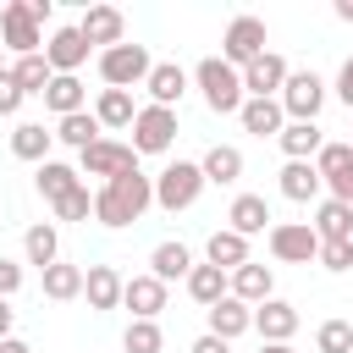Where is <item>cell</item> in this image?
I'll list each match as a JSON object with an SVG mask.
<instances>
[{
	"label": "cell",
	"instance_id": "6da1fadb",
	"mask_svg": "<svg viewBox=\"0 0 353 353\" xmlns=\"http://www.w3.org/2000/svg\"><path fill=\"white\" fill-rule=\"evenodd\" d=\"M149 204H154V176L121 171V176H110V182L94 193V221H99V226H132V221H143Z\"/></svg>",
	"mask_w": 353,
	"mask_h": 353
},
{
	"label": "cell",
	"instance_id": "7a4b0ae2",
	"mask_svg": "<svg viewBox=\"0 0 353 353\" xmlns=\"http://www.w3.org/2000/svg\"><path fill=\"white\" fill-rule=\"evenodd\" d=\"M193 83H199V94H204V105H210L215 116H237V110H243V77H237V66H226L221 55H204V61L193 66Z\"/></svg>",
	"mask_w": 353,
	"mask_h": 353
},
{
	"label": "cell",
	"instance_id": "3957f363",
	"mask_svg": "<svg viewBox=\"0 0 353 353\" xmlns=\"http://www.w3.org/2000/svg\"><path fill=\"white\" fill-rule=\"evenodd\" d=\"M199 193H204V171H199V160H171V165L154 176V204H160L165 215L193 210Z\"/></svg>",
	"mask_w": 353,
	"mask_h": 353
},
{
	"label": "cell",
	"instance_id": "277c9868",
	"mask_svg": "<svg viewBox=\"0 0 353 353\" xmlns=\"http://www.w3.org/2000/svg\"><path fill=\"white\" fill-rule=\"evenodd\" d=\"M149 66H154V61H149L143 44H127V39H121V44H110V50H99V77H105V88H127V94H132V88L149 77Z\"/></svg>",
	"mask_w": 353,
	"mask_h": 353
},
{
	"label": "cell",
	"instance_id": "5b68a950",
	"mask_svg": "<svg viewBox=\"0 0 353 353\" xmlns=\"http://www.w3.org/2000/svg\"><path fill=\"white\" fill-rule=\"evenodd\" d=\"M0 50H17V55H44V22L33 17L28 0H11L0 11Z\"/></svg>",
	"mask_w": 353,
	"mask_h": 353
},
{
	"label": "cell",
	"instance_id": "8992f818",
	"mask_svg": "<svg viewBox=\"0 0 353 353\" xmlns=\"http://www.w3.org/2000/svg\"><path fill=\"white\" fill-rule=\"evenodd\" d=\"M276 105H281V116H287V121H314V116H320V105H325V83H320L314 72H287V83H281Z\"/></svg>",
	"mask_w": 353,
	"mask_h": 353
},
{
	"label": "cell",
	"instance_id": "52a82bcc",
	"mask_svg": "<svg viewBox=\"0 0 353 353\" xmlns=\"http://www.w3.org/2000/svg\"><path fill=\"white\" fill-rule=\"evenodd\" d=\"M265 44H270V33H265L259 17H232V28H226V39H221V61L243 72L248 61L265 55Z\"/></svg>",
	"mask_w": 353,
	"mask_h": 353
},
{
	"label": "cell",
	"instance_id": "ba28073f",
	"mask_svg": "<svg viewBox=\"0 0 353 353\" xmlns=\"http://www.w3.org/2000/svg\"><path fill=\"white\" fill-rule=\"evenodd\" d=\"M171 143H176V110L143 105L132 116V154H165Z\"/></svg>",
	"mask_w": 353,
	"mask_h": 353
},
{
	"label": "cell",
	"instance_id": "9c48e42d",
	"mask_svg": "<svg viewBox=\"0 0 353 353\" xmlns=\"http://www.w3.org/2000/svg\"><path fill=\"white\" fill-rule=\"evenodd\" d=\"M270 254L281 265H309L320 254V237H314L309 221H281V226H270Z\"/></svg>",
	"mask_w": 353,
	"mask_h": 353
},
{
	"label": "cell",
	"instance_id": "30bf717a",
	"mask_svg": "<svg viewBox=\"0 0 353 353\" xmlns=\"http://www.w3.org/2000/svg\"><path fill=\"white\" fill-rule=\"evenodd\" d=\"M83 176H121V171H138V154H132V143H116V138H99V143H88L83 154Z\"/></svg>",
	"mask_w": 353,
	"mask_h": 353
},
{
	"label": "cell",
	"instance_id": "8fae6325",
	"mask_svg": "<svg viewBox=\"0 0 353 353\" xmlns=\"http://www.w3.org/2000/svg\"><path fill=\"white\" fill-rule=\"evenodd\" d=\"M243 99H276L281 94V83H287V61L276 55V50H265L259 61H248L243 72Z\"/></svg>",
	"mask_w": 353,
	"mask_h": 353
},
{
	"label": "cell",
	"instance_id": "7c38bea8",
	"mask_svg": "<svg viewBox=\"0 0 353 353\" xmlns=\"http://www.w3.org/2000/svg\"><path fill=\"white\" fill-rule=\"evenodd\" d=\"M44 61H50V72H55V77H77V66L88 61V39L77 33V22L50 33V44H44Z\"/></svg>",
	"mask_w": 353,
	"mask_h": 353
},
{
	"label": "cell",
	"instance_id": "4fadbf2b",
	"mask_svg": "<svg viewBox=\"0 0 353 353\" xmlns=\"http://www.w3.org/2000/svg\"><path fill=\"white\" fill-rule=\"evenodd\" d=\"M77 33L88 39V50L99 44V50H110V44H121L127 39V17L116 11V6H88L83 11V22H77Z\"/></svg>",
	"mask_w": 353,
	"mask_h": 353
},
{
	"label": "cell",
	"instance_id": "5bb4252c",
	"mask_svg": "<svg viewBox=\"0 0 353 353\" xmlns=\"http://www.w3.org/2000/svg\"><path fill=\"white\" fill-rule=\"evenodd\" d=\"M143 88H149V105L176 110V105H182V94H188V72H182L176 61H154V66H149V77H143Z\"/></svg>",
	"mask_w": 353,
	"mask_h": 353
},
{
	"label": "cell",
	"instance_id": "9a60e30c",
	"mask_svg": "<svg viewBox=\"0 0 353 353\" xmlns=\"http://www.w3.org/2000/svg\"><path fill=\"white\" fill-rule=\"evenodd\" d=\"M226 292H232L237 303H248V309H254V303L276 298V276H270V265H254V259H248V265H237V270L226 276Z\"/></svg>",
	"mask_w": 353,
	"mask_h": 353
},
{
	"label": "cell",
	"instance_id": "2e32d148",
	"mask_svg": "<svg viewBox=\"0 0 353 353\" xmlns=\"http://www.w3.org/2000/svg\"><path fill=\"white\" fill-rule=\"evenodd\" d=\"M121 309H132V320H160V309H165V281H154V276H127V281H121Z\"/></svg>",
	"mask_w": 353,
	"mask_h": 353
},
{
	"label": "cell",
	"instance_id": "e0dca14e",
	"mask_svg": "<svg viewBox=\"0 0 353 353\" xmlns=\"http://www.w3.org/2000/svg\"><path fill=\"white\" fill-rule=\"evenodd\" d=\"M254 331H259V342H292L298 309L287 298H265V303H254Z\"/></svg>",
	"mask_w": 353,
	"mask_h": 353
},
{
	"label": "cell",
	"instance_id": "ac0fdd59",
	"mask_svg": "<svg viewBox=\"0 0 353 353\" xmlns=\"http://www.w3.org/2000/svg\"><path fill=\"white\" fill-rule=\"evenodd\" d=\"M121 281H127V276H121L116 265H88V270H83V298H88V309H99V314H105V309H121Z\"/></svg>",
	"mask_w": 353,
	"mask_h": 353
},
{
	"label": "cell",
	"instance_id": "d6986e66",
	"mask_svg": "<svg viewBox=\"0 0 353 353\" xmlns=\"http://www.w3.org/2000/svg\"><path fill=\"white\" fill-rule=\"evenodd\" d=\"M204 320H210V336H221V342H237L243 331H254V309H248V303H237L232 292H226L221 303H210V309H204Z\"/></svg>",
	"mask_w": 353,
	"mask_h": 353
},
{
	"label": "cell",
	"instance_id": "ffe728a7",
	"mask_svg": "<svg viewBox=\"0 0 353 353\" xmlns=\"http://www.w3.org/2000/svg\"><path fill=\"white\" fill-rule=\"evenodd\" d=\"M314 237H320V243H353V204L320 199V210H314Z\"/></svg>",
	"mask_w": 353,
	"mask_h": 353
},
{
	"label": "cell",
	"instance_id": "44dd1931",
	"mask_svg": "<svg viewBox=\"0 0 353 353\" xmlns=\"http://www.w3.org/2000/svg\"><path fill=\"white\" fill-rule=\"evenodd\" d=\"M199 171H204V182H215V188H232V182L243 176V149H237V143H215V149H204Z\"/></svg>",
	"mask_w": 353,
	"mask_h": 353
},
{
	"label": "cell",
	"instance_id": "7402d4cb",
	"mask_svg": "<svg viewBox=\"0 0 353 353\" xmlns=\"http://www.w3.org/2000/svg\"><path fill=\"white\" fill-rule=\"evenodd\" d=\"M281 193H287L292 204H309V199H320V193H325V182H320L314 160H287V165H281Z\"/></svg>",
	"mask_w": 353,
	"mask_h": 353
},
{
	"label": "cell",
	"instance_id": "603a6c76",
	"mask_svg": "<svg viewBox=\"0 0 353 353\" xmlns=\"http://www.w3.org/2000/svg\"><path fill=\"white\" fill-rule=\"evenodd\" d=\"M226 221H232V232H237V237L270 232V204H265L259 193H237V199H232V210H226Z\"/></svg>",
	"mask_w": 353,
	"mask_h": 353
},
{
	"label": "cell",
	"instance_id": "cb8c5ba5",
	"mask_svg": "<svg viewBox=\"0 0 353 353\" xmlns=\"http://www.w3.org/2000/svg\"><path fill=\"white\" fill-rule=\"evenodd\" d=\"M237 121H243V132H254V138H276V132L287 127V116H281L276 99H243Z\"/></svg>",
	"mask_w": 353,
	"mask_h": 353
},
{
	"label": "cell",
	"instance_id": "d4e9b609",
	"mask_svg": "<svg viewBox=\"0 0 353 353\" xmlns=\"http://www.w3.org/2000/svg\"><path fill=\"white\" fill-rule=\"evenodd\" d=\"M276 143H281V154H287V160H314V154H320V143H325V132H320L314 121H287V127L276 132Z\"/></svg>",
	"mask_w": 353,
	"mask_h": 353
},
{
	"label": "cell",
	"instance_id": "484cf974",
	"mask_svg": "<svg viewBox=\"0 0 353 353\" xmlns=\"http://www.w3.org/2000/svg\"><path fill=\"white\" fill-rule=\"evenodd\" d=\"M22 254H28V265L50 270V265L61 259V232H55L50 221H33V226L22 232Z\"/></svg>",
	"mask_w": 353,
	"mask_h": 353
},
{
	"label": "cell",
	"instance_id": "4316f807",
	"mask_svg": "<svg viewBox=\"0 0 353 353\" xmlns=\"http://www.w3.org/2000/svg\"><path fill=\"white\" fill-rule=\"evenodd\" d=\"M204 254H210V265L215 270H237V265H248V237H237L232 226H221V232H210V243H204Z\"/></svg>",
	"mask_w": 353,
	"mask_h": 353
},
{
	"label": "cell",
	"instance_id": "83f0119b",
	"mask_svg": "<svg viewBox=\"0 0 353 353\" xmlns=\"http://www.w3.org/2000/svg\"><path fill=\"white\" fill-rule=\"evenodd\" d=\"M188 270H193V254H188V243H160L154 254H149V276L154 281H188Z\"/></svg>",
	"mask_w": 353,
	"mask_h": 353
},
{
	"label": "cell",
	"instance_id": "f1b7e54d",
	"mask_svg": "<svg viewBox=\"0 0 353 353\" xmlns=\"http://www.w3.org/2000/svg\"><path fill=\"white\" fill-rule=\"evenodd\" d=\"M44 105L55 110V121H61V116H77V110H88V88H83L77 77H50Z\"/></svg>",
	"mask_w": 353,
	"mask_h": 353
},
{
	"label": "cell",
	"instance_id": "f546056e",
	"mask_svg": "<svg viewBox=\"0 0 353 353\" xmlns=\"http://www.w3.org/2000/svg\"><path fill=\"white\" fill-rule=\"evenodd\" d=\"M132 116H138V105H132L127 88H99V99H94V121L99 127H132Z\"/></svg>",
	"mask_w": 353,
	"mask_h": 353
},
{
	"label": "cell",
	"instance_id": "4dcf8cb0",
	"mask_svg": "<svg viewBox=\"0 0 353 353\" xmlns=\"http://www.w3.org/2000/svg\"><path fill=\"white\" fill-rule=\"evenodd\" d=\"M50 143H55V132H44V121H17V132H11V154L17 160H50Z\"/></svg>",
	"mask_w": 353,
	"mask_h": 353
},
{
	"label": "cell",
	"instance_id": "1f68e13d",
	"mask_svg": "<svg viewBox=\"0 0 353 353\" xmlns=\"http://www.w3.org/2000/svg\"><path fill=\"white\" fill-rule=\"evenodd\" d=\"M83 188V171H72V165H61V160H44L39 165V193L50 199V204H61L66 193H77Z\"/></svg>",
	"mask_w": 353,
	"mask_h": 353
},
{
	"label": "cell",
	"instance_id": "d6a6232c",
	"mask_svg": "<svg viewBox=\"0 0 353 353\" xmlns=\"http://www.w3.org/2000/svg\"><path fill=\"white\" fill-rule=\"evenodd\" d=\"M188 298H193L199 309L221 303V298H226V270H215V265H193V270H188Z\"/></svg>",
	"mask_w": 353,
	"mask_h": 353
},
{
	"label": "cell",
	"instance_id": "836d02e7",
	"mask_svg": "<svg viewBox=\"0 0 353 353\" xmlns=\"http://www.w3.org/2000/svg\"><path fill=\"white\" fill-rule=\"evenodd\" d=\"M44 298H55V303L83 298V270H77V265H66V259H55V265L44 270Z\"/></svg>",
	"mask_w": 353,
	"mask_h": 353
},
{
	"label": "cell",
	"instance_id": "e575fe53",
	"mask_svg": "<svg viewBox=\"0 0 353 353\" xmlns=\"http://www.w3.org/2000/svg\"><path fill=\"white\" fill-rule=\"evenodd\" d=\"M6 72H11V83H17L22 94H44V88H50V77H55L44 55H17V66H6Z\"/></svg>",
	"mask_w": 353,
	"mask_h": 353
},
{
	"label": "cell",
	"instance_id": "d590c367",
	"mask_svg": "<svg viewBox=\"0 0 353 353\" xmlns=\"http://www.w3.org/2000/svg\"><path fill=\"white\" fill-rule=\"evenodd\" d=\"M55 138H61V143H72L77 154H83L88 143H99V121H94V110H77V116H61V121H55Z\"/></svg>",
	"mask_w": 353,
	"mask_h": 353
},
{
	"label": "cell",
	"instance_id": "8d00e7d4",
	"mask_svg": "<svg viewBox=\"0 0 353 353\" xmlns=\"http://www.w3.org/2000/svg\"><path fill=\"white\" fill-rule=\"evenodd\" d=\"M121 347H127V353H160V347H165L160 320H132V325H127V336H121Z\"/></svg>",
	"mask_w": 353,
	"mask_h": 353
},
{
	"label": "cell",
	"instance_id": "74e56055",
	"mask_svg": "<svg viewBox=\"0 0 353 353\" xmlns=\"http://www.w3.org/2000/svg\"><path fill=\"white\" fill-rule=\"evenodd\" d=\"M314 347H320V353H353V325H347V320H325V325L314 331Z\"/></svg>",
	"mask_w": 353,
	"mask_h": 353
},
{
	"label": "cell",
	"instance_id": "f35d334b",
	"mask_svg": "<svg viewBox=\"0 0 353 353\" xmlns=\"http://www.w3.org/2000/svg\"><path fill=\"white\" fill-rule=\"evenodd\" d=\"M347 165H353V143H320V154H314L320 182H325V176H336V171H347Z\"/></svg>",
	"mask_w": 353,
	"mask_h": 353
},
{
	"label": "cell",
	"instance_id": "ab89813d",
	"mask_svg": "<svg viewBox=\"0 0 353 353\" xmlns=\"http://www.w3.org/2000/svg\"><path fill=\"white\" fill-rule=\"evenodd\" d=\"M55 215H61V221H88V215H94V193H88V188L66 193V199L55 204Z\"/></svg>",
	"mask_w": 353,
	"mask_h": 353
},
{
	"label": "cell",
	"instance_id": "60d3db41",
	"mask_svg": "<svg viewBox=\"0 0 353 353\" xmlns=\"http://www.w3.org/2000/svg\"><path fill=\"white\" fill-rule=\"evenodd\" d=\"M325 270H347L353 265V243H320V254H314Z\"/></svg>",
	"mask_w": 353,
	"mask_h": 353
},
{
	"label": "cell",
	"instance_id": "b9f144b4",
	"mask_svg": "<svg viewBox=\"0 0 353 353\" xmlns=\"http://www.w3.org/2000/svg\"><path fill=\"white\" fill-rule=\"evenodd\" d=\"M22 99H28V94L11 83V72H0V116H17V110H22Z\"/></svg>",
	"mask_w": 353,
	"mask_h": 353
},
{
	"label": "cell",
	"instance_id": "7bdbcfd3",
	"mask_svg": "<svg viewBox=\"0 0 353 353\" xmlns=\"http://www.w3.org/2000/svg\"><path fill=\"white\" fill-rule=\"evenodd\" d=\"M325 193H331V199H342V204H353V165H347V171H336V176H325Z\"/></svg>",
	"mask_w": 353,
	"mask_h": 353
},
{
	"label": "cell",
	"instance_id": "ee69618b",
	"mask_svg": "<svg viewBox=\"0 0 353 353\" xmlns=\"http://www.w3.org/2000/svg\"><path fill=\"white\" fill-rule=\"evenodd\" d=\"M17 287H22V265L17 259H0V298H11Z\"/></svg>",
	"mask_w": 353,
	"mask_h": 353
},
{
	"label": "cell",
	"instance_id": "f6af8a7d",
	"mask_svg": "<svg viewBox=\"0 0 353 353\" xmlns=\"http://www.w3.org/2000/svg\"><path fill=\"white\" fill-rule=\"evenodd\" d=\"M336 99L353 110V55H347V61H342V72H336Z\"/></svg>",
	"mask_w": 353,
	"mask_h": 353
},
{
	"label": "cell",
	"instance_id": "bcb514c9",
	"mask_svg": "<svg viewBox=\"0 0 353 353\" xmlns=\"http://www.w3.org/2000/svg\"><path fill=\"white\" fill-rule=\"evenodd\" d=\"M188 353H232V342H221V336H210V331H204V336H199Z\"/></svg>",
	"mask_w": 353,
	"mask_h": 353
},
{
	"label": "cell",
	"instance_id": "7dc6e473",
	"mask_svg": "<svg viewBox=\"0 0 353 353\" xmlns=\"http://www.w3.org/2000/svg\"><path fill=\"white\" fill-rule=\"evenodd\" d=\"M11 320H17V309H11V298H0V342L11 336Z\"/></svg>",
	"mask_w": 353,
	"mask_h": 353
},
{
	"label": "cell",
	"instance_id": "c3c4849f",
	"mask_svg": "<svg viewBox=\"0 0 353 353\" xmlns=\"http://www.w3.org/2000/svg\"><path fill=\"white\" fill-rule=\"evenodd\" d=\"M0 353H33V347H28L22 336H6V342H0Z\"/></svg>",
	"mask_w": 353,
	"mask_h": 353
},
{
	"label": "cell",
	"instance_id": "681fc988",
	"mask_svg": "<svg viewBox=\"0 0 353 353\" xmlns=\"http://www.w3.org/2000/svg\"><path fill=\"white\" fill-rule=\"evenodd\" d=\"M336 17H342V22H353V0H336Z\"/></svg>",
	"mask_w": 353,
	"mask_h": 353
},
{
	"label": "cell",
	"instance_id": "f907efd6",
	"mask_svg": "<svg viewBox=\"0 0 353 353\" xmlns=\"http://www.w3.org/2000/svg\"><path fill=\"white\" fill-rule=\"evenodd\" d=\"M259 353H292V342H265Z\"/></svg>",
	"mask_w": 353,
	"mask_h": 353
},
{
	"label": "cell",
	"instance_id": "816d5d0a",
	"mask_svg": "<svg viewBox=\"0 0 353 353\" xmlns=\"http://www.w3.org/2000/svg\"><path fill=\"white\" fill-rule=\"evenodd\" d=\"M0 72H6V61H0Z\"/></svg>",
	"mask_w": 353,
	"mask_h": 353
}]
</instances>
